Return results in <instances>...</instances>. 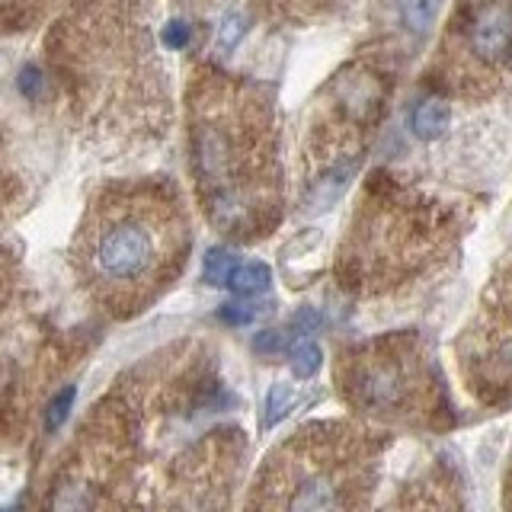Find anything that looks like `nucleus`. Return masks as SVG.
I'll list each match as a JSON object with an SVG mask.
<instances>
[{"mask_svg": "<svg viewBox=\"0 0 512 512\" xmlns=\"http://www.w3.org/2000/svg\"><path fill=\"white\" fill-rule=\"evenodd\" d=\"M340 388L352 410L375 420L426 429L452 420L439 368L410 333L378 336L343 352Z\"/></svg>", "mask_w": 512, "mask_h": 512, "instance_id": "nucleus-5", "label": "nucleus"}, {"mask_svg": "<svg viewBox=\"0 0 512 512\" xmlns=\"http://www.w3.org/2000/svg\"><path fill=\"white\" fill-rule=\"evenodd\" d=\"M320 327V317L311 311V308H304L298 317H295V330H301V333H308V330H317Z\"/></svg>", "mask_w": 512, "mask_h": 512, "instance_id": "nucleus-21", "label": "nucleus"}, {"mask_svg": "<svg viewBox=\"0 0 512 512\" xmlns=\"http://www.w3.org/2000/svg\"><path fill=\"white\" fill-rule=\"evenodd\" d=\"M218 317L224 320V324H250V320L256 317V308L253 304H224V308L218 311Z\"/></svg>", "mask_w": 512, "mask_h": 512, "instance_id": "nucleus-20", "label": "nucleus"}, {"mask_svg": "<svg viewBox=\"0 0 512 512\" xmlns=\"http://www.w3.org/2000/svg\"><path fill=\"white\" fill-rule=\"evenodd\" d=\"M189 39H192V29L183 20H170L164 26V45L170 48V52H180V48H186Z\"/></svg>", "mask_w": 512, "mask_h": 512, "instance_id": "nucleus-19", "label": "nucleus"}, {"mask_svg": "<svg viewBox=\"0 0 512 512\" xmlns=\"http://www.w3.org/2000/svg\"><path fill=\"white\" fill-rule=\"evenodd\" d=\"M452 26L468 68L493 74L512 61V0H461Z\"/></svg>", "mask_w": 512, "mask_h": 512, "instance_id": "nucleus-7", "label": "nucleus"}, {"mask_svg": "<svg viewBox=\"0 0 512 512\" xmlns=\"http://www.w3.org/2000/svg\"><path fill=\"white\" fill-rule=\"evenodd\" d=\"M176 247V218L167 205L116 199L93 212L90 234L84 237V266L93 292L112 308L132 311L160 292L170 276Z\"/></svg>", "mask_w": 512, "mask_h": 512, "instance_id": "nucleus-3", "label": "nucleus"}, {"mask_svg": "<svg viewBox=\"0 0 512 512\" xmlns=\"http://www.w3.org/2000/svg\"><path fill=\"white\" fill-rule=\"evenodd\" d=\"M74 397H77L74 388H61L58 397L52 400V404H48V410H45V429L48 432H55L64 420H68V413L74 407Z\"/></svg>", "mask_w": 512, "mask_h": 512, "instance_id": "nucleus-17", "label": "nucleus"}, {"mask_svg": "<svg viewBox=\"0 0 512 512\" xmlns=\"http://www.w3.org/2000/svg\"><path fill=\"white\" fill-rule=\"evenodd\" d=\"M16 87H20V93L26 96V100H42L45 74H42L39 64H26V68L20 71V77H16Z\"/></svg>", "mask_w": 512, "mask_h": 512, "instance_id": "nucleus-18", "label": "nucleus"}, {"mask_svg": "<svg viewBox=\"0 0 512 512\" xmlns=\"http://www.w3.org/2000/svg\"><path fill=\"white\" fill-rule=\"evenodd\" d=\"M388 512H464V496L448 474H426L410 484Z\"/></svg>", "mask_w": 512, "mask_h": 512, "instance_id": "nucleus-8", "label": "nucleus"}, {"mask_svg": "<svg viewBox=\"0 0 512 512\" xmlns=\"http://www.w3.org/2000/svg\"><path fill=\"white\" fill-rule=\"evenodd\" d=\"M256 349H260V352H276V349H282V336L279 333H260V336H256V343H253Z\"/></svg>", "mask_w": 512, "mask_h": 512, "instance_id": "nucleus-22", "label": "nucleus"}, {"mask_svg": "<svg viewBox=\"0 0 512 512\" xmlns=\"http://www.w3.org/2000/svg\"><path fill=\"white\" fill-rule=\"evenodd\" d=\"M458 368L477 404H512V263L484 285L471 320L458 333Z\"/></svg>", "mask_w": 512, "mask_h": 512, "instance_id": "nucleus-6", "label": "nucleus"}, {"mask_svg": "<svg viewBox=\"0 0 512 512\" xmlns=\"http://www.w3.org/2000/svg\"><path fill=\"white\" fill-rule=\"evenodd\" d=\"M0 512H20V506H7V509H0Z\"/></svg>", "mask_w": 512, "mask_h": 512, "instance_id": "nucleus-23", "label": "nucleus"}, {"mask_svg": "<svg viewBox=\"0 0 512 512\" xmlns=\"http://www.w3.org/2000/svg\"><path fill=\"white\" fill-rule=\"evenodd\" d=\"M448 125H452V109H448L445 100L439 96H429V100H420L410 116V128L413 135L420 141H436L448 132Z\"/></svg>", "mask_w": 512, "mask_h": 512, "instance_id": "nucleus-10", "label": "nucleus"}, {"mask_svg": "<svg viewBox=\"0 0 512 512\" xmlns=\"http://www.w3.org/2000/svg\"><path fill=\"white\" fill-rule=\"evenodd\" d=\"M237 263L240 260L228 247H212V250L205 253V260H202V276H205L208 285L221 288V285H228V279H231V272H234Z\"/></svg>", "mask_w": 512, "mask_h": 512, "instance_id": "nucleus-13", "label": "nucleus"}, {"mask_svg": "<svg viewBox=\"0 0 512 512\" xmlns=\"http://www.w3.org/2000/svg\"><path fill=\"white\" fill-rule=\"evenodd\" d=\"M452 244L455 221L436 202L384 189L356 221L343 253V282L362 295L391 292L436 266Z\"/></svg>", "mask_w": 512, "mask_h": 512, "instance_id": "nucleus-2", "label": "nucleus"}, {"mask_svg": "<svg viewBox=\"0 0 512 512\" xmlns=\"http://www.w3.org/2000/svg\"><path fill=\"white\" fill-rule=\"evenodd\" d=\"M192 170L208 215L224 231L247 234L266 215L260 202L266 170V125L250 103L202 106L192 122Z\"/></svg>", "mask_w": 512, "mask_h": 512, "instance_id": "nucleus-4", "label": "nucleus"}, {"mask_svg": "<svg viewBox=\"0 0 512 512\" xmlns=\"http://www.w3.org/2000/svg\"><path fill=\"white\" fill-rule=\"evenodd\" d=\"M378 480V445L356 426L295 432L256 484V512H362Z\"/></svg>", "mask_w": 512, "mask_h": 512, "instance_id": "nucleus-1", "label": "nucleus"}, {"mask_svg": "<svg viewBox=\"0 0 512 512\" xmlns=\"http://www.w3.org/2000/svg\"><path fill=\"white\" fill-rule=\"evenodd\" d=\"M247 36V20L240 13L224 16L221 26H218V52H231V48L240 45V39Z\"/></svg>", "mask_w": 512, "mask_h": 512, "instance_id": "nucleus-16", "label": "nucleus"}, {"mask_svg": "<svg viewBox=\"0 0 512 512\" xmlns=\"http://www.w3.org/2000/svg\"><path fill=\"white\" fill-rule=\"evenodd\" d=\"M288 356H292V368L298 378H311L320 372V365H324V352L314 340H298L292 349H288Z\"/></svg>", "mask_w": 512, "mask_h": 512, "instance_id": "nucleus-14", "label": "nucleus"}, {"mask_svg": "<svg viewBox=\"0 0 512 512\" xmlns=\"http://www.w3.org/2000/svg\"><path fill=\"white\" fill-rule=\"evenodd\" d=\"M106 480L100 471L64 468L55 490L48 493V512H100Z\"/></svg>", "mask_w": 512, "mask_h": 512, "instance_id": "nucleus-9", "label": "nucleus"}, {"mask_svg": "<svg viewBox=\"0 0 512 512\" xmlns=\"http://www.w3.org/2000/svg\"><path fill=\"white\" fill-rule=\"evenodd\" d=\"M400 4V20L413 32V36H426L429 26L436 23L439 0H397Z\"/></svg>", "mask_w": 512, "mask_h": 512, "instance_id": "nucleus-12", "label": "nucleus"}, {"mask_svg": "<svg viewBox=\"0 0 512 512\" xmlns=\"http://www.w3.org/2000/svg\"><path fill=\"white\" fill-rule=\"evenodd\" d=\"M295 407V391L288 384H272L266 394V426H276Z\"/></svg>", "mask_w": 512, "mask_h": 512, "instance_id": "nucleus-15", "label": "nucleus"}, {"mask_svg": "<svg viewBox=\"0 0 512 512\" xmlns=\"http://www.w3.org/2000/svg\"><path fill=\"white\" fill-rule=\"evenodd\" d=\"M228 288L234 295L240 298H256V295H263L272 288V269L266 263H237L234 272H231V279H228Z\"/></svg>", "mask_w": 512, "mask_h": 512, "instance_id": "nucleus-11", "label": "nucleus"}]
</instances>
